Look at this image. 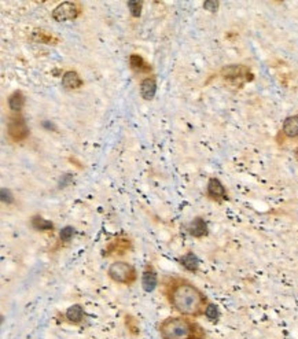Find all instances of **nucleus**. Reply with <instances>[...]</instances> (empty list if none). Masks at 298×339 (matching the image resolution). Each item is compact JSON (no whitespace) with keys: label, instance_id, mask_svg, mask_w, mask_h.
Segmentation results:
<instances>
[{"label":"nucleus","instance_id":"obj_1","mask_svg":"<svg viewBox=\"0 0 298 339\" xmlns=\"http://www.w3.org/2000/svg\"><path fill=\"white\" fill-rule=\"evenodd\" d=\"M166 298L176 312L187 317H199L205 314L207 306L206 295L191 281L174 279L166 286Z\"/></svg>","mask_w":298,"mask_h":339},{"label":"nucleus","instance_id":"obj_2","mask_svg":"<svg viewBox=\"0 0 298 339\" xmlns=\"http://www.w3.org/2000/svg\"><path fill=\"white\" fill-rule=\"evenodd\" d=\"M162 339H206L202 325L187 316H171L158 325Z\"/></svg>","mask_w":298,"mask_h":339},{"label":"nucleus","instance_id":"obj_3","mask_svg":"<svg viewBox=\"0 0 298 339\" xmlns=\"http://www.w3.org/2000/svg\"><path fill=\"white\" fill-rule=\"evenodd\" d=\"M109 277L116 283L121 284H132L138 279V272L132 265L125 261H116L109 266Z\"/></svg>","mask_w":298,"mask_h":339},{"label":"nucleus","instance_id":"obj_4","mask_svg":"<svg viewBox=\"0 0 298 339\" xmlns=\"http://www.w3.org/2000/svg\"><path fill=\"white\" fill-rule=\"evenodd\" d=\"M221 76L224 78L230 80L231 83L238 84L245 83L253 78V75L249 72L248 67L242 66V65H231V66L224 67L221 70Z\"/></svg>","mask_w":298,"mask_h":339},{"label":"nucleus","instance_id":"obj_5","mask_svg":"<svg viewBox=\"0 0 298 339\" xmlns=\"http://www.w3.org/2000/svg\"><path fill=\"white\" fill-rule=\"evenodd\" d=\"M80 13V9L77 7L76 3H62L59 4L58 7H55V10L52 11V18L58 22H63V21H69V19H75Z\"/></svg>","mask_w":298,"mask_h":339},{"label":"nucleus","instance_id":"obj_6","mask_svg":"<svg viewBox=\"0 0 298 339\" xmlns=\"http://www.w3.org/2000/svg\"><path fill=\"white\" fill-rule=\"evenodd\" d=\"M207 197L215 200V202H219L221 203L224 200L228 199V195H227V191H225V187L223 185V183L220 182L219 179L216 177H212L209 182H207Z\"/></svg>","mask_w":298,"mask_h":339},{"label":"nucleus","instance_id":"obj_7","mask_svg":"<svg viewBox=\"0 0 298 339\" xmlns=\"http://www.w3.org/2000/svg\"><path fill=\"white\" fill-rule=\"evenodd\" d=\"M28 126L22 117H14L9 123V133L14 140H22L28 136Z\"/></svg>","mask_w":298,"mask_h":339},{"label":"nucleus","instance_id":"obj_8","mask_svg":"<svg viewBox=\"0 0 298 339\" xmlns=\"http://www.w3.org/2000/svg\"><path fill=\"white\" fill-rule=\"evenodd\" d=\"M84 317H85L84 308L81 305H78V304L69 306L65 314H63V320L69 323V324H72V325H80L84 322Z\"/></svg>","mask_w":298,"mask_h":339},{"label":"nucleus","instance_id":"obj_9","mask_svg":"<svg viewBox=\"0 0 298 339\" xmlns=\"http://www.w3.org/2000/svg\"><path fill=\"white\" fill-rule=\"evenodd\" d=\"M131 248V240L129 239H123V238H118V239H114L108 247H106V251H105V256H123L125 254L128 250Z\"/></svg>","mask_w":298,"mask_h":339},{"label":"nucleus","instance_id":"obj_10","mask_svg":"<svg viewBox=\"0 0 298 339\" xmlns=\"http://www.w3.org/2000/svg\"><path fill=\"white\" fill-rule=\"evenodd\" d=\"M158 284V275L157 272L153 269V266H147L144 269V272L141 275V287L144 291L151 293L154 291Z\"/></svg>","mask_w":298,"mask_h":339},{"label":"nucleus","instance_id":"obj_11","mask_svg":"<svg viewBox=\"0 0 298 339\" xmlns=\"http://www.w3.org/2000/svg\"><path fill=\"white\" fill-rule=\"evenodd\" d=\"M188 232L194 238H204L207 235V224L202 217H195L188 224Z\"/></svg>","mask_w":298,"mask_h":339},{"label":"nucleus","instance_id":"obj_12","mask_svg":"<svg viewBox=\"0 0 298 339\" xmlns=\"http://www.w3.org/2000/svg\"><path fill=\"white\" fill-rule=\"evenodd\" d=\"M157 92V84L154 78H144L141 84V93L144 99H153Z\"/></svg>","mask_w":298,"mask_h":339},{"label":"nucleus","instance_id":"obj_13","mask_svg":"<svg viewBox=\"0 0 298 339\" xmlns=\"http://www.w3.org/2000/svg\"><path fill=\"white\" fill-rule=\"evenodd\" d=\"M180 264L183 265L184 269L190 271V272H197L199 269V260L198 257L195 256L194 253H186L184 256H182L180 258Z\"/></svg>","mask_w":298,"mask_h":339},{"label":"nucleus","instance_id":"obj_14","mask_svg":"<svg viewBox=\"0 0 298 339\" xmlns=\"http://www.w3.org/2000/svg\"><path fill=\"white\" fill-rule=\"evenodd\" d=\"M283 133H284L287 138H297L298 116H291L284 120V123H283Z\"/></svg>","mask_w":298,"mask_h":339},{"label":"nucleus","instance_id":"obj_15","mask_svg":"<svg viewBox=\"0 0 298 339\" xmlns=\"http://www.w3.org/2000/svg\"><path fill=\"white\" fill-rule=\"evenodd\" d=\"M83 84L80 76L77 75L76 72H66L63 77H62V85L66 88V90H76L78 88L80 85Z\"/></svg>","mask_w":298,"mask_h":339},{"label":"nucleus","instance_id":"obj_16","mask_svg":"<svg viewBox=\"0 0 298 339\" xmlns=\"http://www.w3.org/2000/svg\"><path fill=\"white\" fill-rule=\"evenodd\" d=\"M31 224L36 231H52L54 230V224L46 218H43L42 216H33L31 220Z\"/></svg>","mask_w":298,"mask_h":339},{"label":"nucleus","instance_id":"obj_17","mask_svg":"<svg viewBox=\"0 0 298 339\" xmlns=\"http://www.w3.org/2000/svg\"><path fill=\"white\" fill-rule=\"evenodd\" d=\"M131 66L133 70H136L139 73H149L151 70L149 63L139 55H131Z\"/></svg>","mask_w":298,"mask_h":339},{"label":"nucleus","instance_id":"obj_18","mask_svg":"<svg viewBox=\"0 0 298 339\" xmlns=\"http://www.w3.org/2000/svg\"><path fill=\"white\" fill-rule=\"evenodd\" d=\"M24 105H25V96L22 95V92L16 91L9 98V106L14 111H19L24 108Z\"/></svg>","mask_w":298,"mask_h":339},{"label":"nucleus","instance_id":"obj_19","mask_svg":"<svg viewBox=\"0 0 298 339\" xmlns=\"http://www.w3.org/2000/svg\"><path fill=\"white\" fill-rule=\"evenodd\" d=\"M205 316L209 322L217 323L220 320V310H219V306L215 305V304H207L206 309H205Z\"/></svg>","mask_w":298,"mask_h":339},{"label":"nucleus","instance_id":"obj_20","mask_svg":"<svg viewBox=\"0 0 298 339\" xmlns=\"http://www.w3.org/2000/svg\"><path fill=\"white\" fill-rule=\"evenodd\" d=\"M125 324H126V330L129 331L133 337H135V335H138V334L141 332V328H139V323H138V320H136L133 316H131V314L125 316Z\"/></svg>","mask_w":298,"mask_h":339},{"label":"nucleus","instance_id":"obj_21","mask_svg":"<svg viewBox=\"0 0 298 339\" xmlns=\"http://www.w3.org/2000/svg\"><path fill=\"white\" fill-rule=\"evenodd\" d=\"M73 233H75V228L67 225L65 228H62L61 232H59V239H61V242L66 243V242H69V240L73 238Z\"/></svg>","mask_w":298,"mask_h":339},{"label":"nucleus","instance_id":"obj_22","mask_svg":"<svg viewBox=\"0 0 298 339\" xmlns=\"http://www.w3.org/2000/svg\"><path fill=\"white\" fill-rule=\"evenodd\" d=\"M128 7L131 10V14L133 17H139L141 15V1H135V0H131L128 1Z\"/></svg>","mask_w":298,"mask_h":339},{"label":"nucleus","instance_id":"obj_23","mask_svg":"<svg viewBox=\"0 0 298 339\" xmlns=\"http://www.w3.org/2000/svg\"><path fill=\"white\" fill-rule=\"evenodd\" d=\"M219 6H220V3L216 1V0H207V1L204 3V9L210 11V13H216L217 9H219Z\"/></svg>","mask_w":298,"mask_h":339},{"label":"nucleus","instance_id":"obj_24","mask_svg":"<svg viewBox=\"0 0 298 339\" xmlns=\"http://www.w3.org/2000/svg\"><path fill=\"white\" fill-rule=\"evenodd\" d=\"M1 200L7 202V203H13L14 198H13V195H11V192L9 190H6V188L1 190Z\"/></svg>","mask_w":298,"mask_h":339},{"label":"nucleus","instance_id":"obj_25","mask_svg":"<svg viewBox=\"0 0 298 339\" xmlns=\"http://www.w3.org/2000/svg\"><path fill=\"white\" fill-rule=\"evenodd\" d=\"M296 154H297V158H298V149L296 150Z\"/></svg>","mask_w":298,"mask_h":339}]
</instances>
